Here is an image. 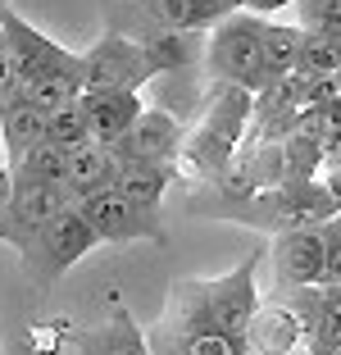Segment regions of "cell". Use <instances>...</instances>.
<instances>
[{
    "label": "cell",
    "mask_w": 341,
    "mask_h": 355,
    "mask_svg": "<svg viewBox=\"0 0 341 355\" xmlns=\"http://www.w3.org/2000/svg\"><path fill=\"white\" fill-rule=\"evenodd\" d=\"M259 264H264V251H250L246 260L232 273H223V278H182V282H173L159 324L186 328V333L241 337V342H246V328L259 310V282H255Z\"/></svg>",
    "instance_id": "6da1fadb"
},
{
    "label": "cell",
    "mask_w": 341,
    "mask_h": 355,
    "mask_svg": "<svg viewBox=\"0 0 341 355\" xmlns=\"http://www.w3.org/2000/svg\"><path fill=\"white\" fill-rule=\"evenodd\" d=\"M209 214L282 237V232H296V228H323V223L337 214V200L323 187V178H291V182L264 187V191H255V196L223 200V205L209 209Z\"/></svg>",
    "instance_id": "7a4b0ae2"
},
{
    "label": "cell",
    "mask_w": 341,
    "mask_h": 355,
    "mask_svg": "<svg viewBox=\"0 0 341 355\" xmlns=\"http://www.w3.org/2000/svg\"><path fill=\"white\" fill-rule=\"evenodd\" d=\"M255 114V96L232 83H205V119L196 132H186V159L205 178L223 182L246 146V128Z\"/></svg>",
    "instance_id": "3957f363"
},
{
    "label": "cell",
    "mask_w": 341,
    "mask_h": 355,
    "mask_svg": "<svg viewBox=\"0 0 341 355\" xmlns=\"http://www.w3.org/2000/svg\"><path fill=\"white\" fill-rule=\"evenodd\" d=\"M205 78L209 83H232L246 87L250 96H259L269 87L264 78V19L259 14H227L209 28L205 46Z\"/></svg>",
    "instance_id": "277c9868"
},
{
    "label": "cell",
    "mask_w": 341,
    "mask_h": 355,
    "mask_svg": "<svg viewBox=\"0 0 341 355\" xmlns=\"http://www.w3.org/2000/svg\"><path fill=\"white\" fill-rule=\"evenodd\" d=\"M96 246H100V241H96L91 223L82 219V209L69 205L60 219H55L51 228H46L42 237H37L28 251H23V269H28V282L37 287V292H46V287H55V282H60L64 273L73 269V264L82 260V255H91Z\"/></svg>",
    "instance_id": "5b68a950"
},
{
    "label": "cell",
    "mask_w": 341,
    "mask_h": 355,
    "mask_svg": "<svg viewBox=\"0 0 341 355\" xmlns=\"http://www.w3.org/2000/svg\"><path fill=\"white\" fill-rule=\"evenodd\" d=\"M150 78H159L155 64L132 37L114 28L100 32L91 51H82V92H141Z\"/></svg>",
    "instance_id": "8992f818"
},
{
    "label": "cell",
    "mask_w": 341,
    "mask_h": 355,
    "mask_svg": "<svg viewBox=\"0 0 341 355\" xmlns=\"http://www.w3.org/2000/svg\"><path fill=\"white\" fill-rule=\"evenodd\" d=\"M78 209H82V219L91 223V232H96L100 246H132V241H155V246H164L168 241L164 223H159V209L132 205V200L119 196L114 187L78 200Z\"/></svg>",
    "instance_id": "52a82bcc"
},
{
    "label": "cell",
    "mask_w": 341,
    "mask_h": 355,
    "mask_svg": "<svg viewBox=\"0 0 341 355\" xmlns=\"http://www.w3.org/2000/svg\"><path fill=\"white\" fill-rule=\"evenodd\" d=\"M0 32H5V46H10V55H14L19 87L32 83V78H42V73H82V55L64 51L46 32H37L10 0H0Z\"/></svg>",
    "instance_id": "ba28073f"
},
{
    "label": "cell",
    "mask_w": 341,
    "mask_h": 355,
    "mask_svg": "<svg viewBox=\"0 0 341 355\" xmlns=\"http://www.w3.org/2000/svg\"><path fill=\"white\" fill-rule=\"evenodd\" d=\"M182 146H186L182 119L168 114V110H150V105H146L141 119H137L110 150L119 155V164H173Z\"/></svg>",
    "instance_id": "9c48e42d"
},
{
    "label": "cell",
    "mask_w": 341,
    "mask_h": 355,
    "mask_svg": "<svg viewBox=\"0 0 341 355\" xmlns=\"http://www.w3.org/2000/svg\"><path fill=\"white\" fill-rule=\"evenodd\" d=\"M69 205L73 200H69V191H64V182H55V187H14L5 223H0V241L23 255Z\"/></svg>",
    "instance_id": "30bf717a"
},
{
    "label": "cell",
    "mask_w": 341,
    "mask_h": 355,
    "mask_svg": "<svg viewBox=\"0 0 341 355\" xmlns=\"http://www.w3.org/2000/svg\"><path fill=\"white\" fill-rule=\"evenodd\" d=\"M269 255H273V273H278V282L287 292H296V287H319L323 269H328V246H323L319 228H296V232L273 237Z\"/></svg>",
    "instance_id": "8fae6325"
},
{
    "label": "cell",
    "mask_w": 341,
    "mask_h": 355,
    "mask_svg": "<svg viewBox=\"0 0 341 355\" xmlns=\"http://www.w3.org/2000/svg\"><path fill=\"white\" fill-rule=\"evenodd\" d=\"M246 351L250 355H300L305 351V328H300V314L291 310L287 296L259 301L255 319L246 328Z\"/></svg>",
    "instance_id": "7c38bea8"
},
{
    "label": "cell",
    "mask_w": 341,
    "mask_h": 355,
    "mask_svg": "<svg viewBox=\"0 0 341 355\" xmlns=\"http://www.w3.org/2000/svg\"><path fill=\"white\" fill-rule=\"evenodd\" d=\"M73 342H78V355H150L146 328H137V319L123 310L119 296L110 301V319L82 328Z\"/></svg>",
    "instance_id": "4fadbf2b"
},
{
    "label": "cell",
    "mask_w": 341,
    "mask_h": 355,
    "mask_svg": "<svg viewBox=\"0 0 341 355\" xmlns=\"http://www.w3.org/2000/svg\"><path fill=\"white\" fill-rule=\"evenodd\" d=\"M141 110H146L141 92H82V114L87 128H91V141H105V146H114L141 119Z\"/></svg>",
    "instance_id": "5bb4252c"
},
{
    "label": "cell",
    "mask_w": 341,
    "mask_h": 355,
    "mask_svg": "<svg viewBox=\"0 0 341 355\" xmlns=\"http://www.w3.org/2000/svg\"><path fill=\"white\" fill-rule=\"evenodd\" d=\"M114 178H119V155L105 141H87V146L69 150V159H64V191H69L73 205L114 187Z\"/></svg>",
    "instance_id": "9a60e30c"
},
{
    "label": "cell",
    "mask_w": 341,
    "mask_h": 355,
    "mask_svg": "<svg viewBox=\"0 0 341 355\" xmlns=\"http://www.w3.org/2000/svg\"><path fill=\"white\" fill-rule=\"evenodd\" d=\"M0 137H5V155H10V164H19L28 150H37L46 141V114L37 110V105H28L23 87H14V92L0 96Z\"/></svg>",
    "instance_id": "2e32d148"
},
{
    "label": "cell",
    "mask_w": 341,
    "mask_h": 355,
    "mask_svg": "<svg viewBox=\"0 0 341 355\" xmlns=\"http://www.w3.org/2000/svg\"><path fill=\"white\" fill-rule=\"evenodd\" d=\"M150 355H250L241 337H218V333H186V328L155 324L146 333Z\"/></svg>",
    "instance_id": "e0dca14e"
},
{
    "label": "cell",
    "mask_w": 341,
    "mask_h": 355,
    "mask_svg": "<svg viewBox=\"0 0 341 355\" xmlns=\"http://www.w3.org/2000/svg\"><path fill=\"white\" fill-rule=\"evenodd\" d=\"M177 178V164H119V178H114V191L128 196L141 209H159L168 182Z\"/></svg>",
    "instance_id": "ac0fdd59"
},
{
    "label": "cell",
    "mask_w": 341,
    "mask_h": 355,
    "mask_svg": "<svg viewBox=\"0 0 341 355\" xmlns=\"http://www.w3.org/2000/svg\"><path fill=\"white\" fill-rule=\"evenodd\" d=\"M296 64H300V28L264 19V78H269V87L291 78Z\"/></svg>",
    "instance_id": "d6986e66"
},
{
    "label": "cell",
    "mask_w": 341,
    "mask_h": 355,
    "mask_svg": "<svg viewBox=\"0 0 341 355\" xmlns=\"http://www.w3.org/2000/svg\"><path fill=\"white\" fill-rule=\"evenodd\" d=\"M64 159H69V150H60L55 141H42L19 164H10L14 187H55V182H64Z\"/></svg>",
    "instance_id": "ffe728a7"
},
{
    "label": "cell",
    "mask_w": 341,
    "mask_h": 355,
    "mask_svg": "<svg viewBox=\"0 0 341 355\" xmlns=\"http://www.w3.org/2000/svg\"><path fill=\"white\" fill-rule=\"evenodd\" d=\"M23 96L42 114H55V110H64V105H73L82 96V73H42L32 83H23Z\"/></svg>",
    "instance_id": "44dd1931"
},
{
    "label": "cell",
    "mask_w": 341,
    "mask_h": 355,
    "mask_svg": "<svg viewBox=\"0 0 341 355\" xmlns=\"http://www.w3.org/2000/svg\"><path fill=\"white\" fill-rule=\"evenodd\" d=\"M137 5L168 32H205V28H214V19L200 10L196 0H137Z\"/></svg>",
    "instance_id": "7402d4cb"
},
{
    "label": "cell",
    "mask_w": 341,
    "mask_h": 355,
    "mask_svg": "<svg viewBox=\"0 0 341 355\" xmlns=\"http://www.w3.org/2000/svg\"><path fill=\"white\" fill-rule=\"evenodd\" d=\"M296 73H305V78H341V42L319 37V32H300Z\"/></svg>",
    "instance_id": "603a6c76"
},
{
    "label": "cell",
    "mask_w": 341,
    "mask_h": 355,
    "mask_svg": "<svg viewBox=\"0 0 341 355\" xmlns=\"http://www.w3.org/2000/svg\"><path fill=\"white\" fill-rule=\"evenodd\" d=\"M46 141H55L60 150H78L91 141V128H87V114H82V96L55 114H46Z\"/></svg>",
    "instance_id": "cb8c5ba5"
},
{
    "label": "cell",
    "mask_w": 341,
    "mask_h": 355,
    "mask_svg": "<svg viewBox=\"0 0 341 355\" xmlns=\"http://www.w3.org/2000/svg\"><path fill=\"white\" fill-rule=\"evenodd\" d=\"M291 28L341 42V0H291Z\"/></svg>",
    "instance_id": "d4e9b609"
},
{
    "label": "cell",
    "mask_w": 341,
    "mask_h": 355,
    "mask_svg": "<svg viewBox=\"0 0 341 355\" xmlns=\"http://www.w3.org/2000/svg\"><path fill=\"white\" fill-rule=\"evenodd\" d=\"M314 346H341V287L337 282H319V319H314V337L305 351Z\"/></svg>",
    "instance_id": "484cf974"
},
{
    "label": "cell",
    "mask_w": 341,
    "mask_h": 355,
    "mask_svg": "<svg viewBox=\"0 0 341 355\" xmlns=\"http://www.w3.org/2000/svg\"><path fill=\"white\" fill-rule=\"evenodd\" d=\"M323 237V232H319ZM323 246H328V269H323V282H337L341 287V241L337 237H323Z\"/></svg>",
    "instance_id": "4316f807"
},
{
    "label": "cell",
    "mask_w": 341,
    "mask_h": 355,
    "mask_svg": "<svg viewBox=\"0 0 341 355\" xmlns=\"http://www.w3.org/2000/svg\"><path fill=\"white\" fill-rule=\"evenodd\" d=\"M241 10H246V14H259V19H273V14L291 10V0H241Z\"/></svg>",
    "instance_id": "83f0119b"
},
{
    "label": "cell",
    "mask_w": 341,
    "mask_h": 355,
    "mask_svg": "<svg viewBox=\"0 0 341 355\" xmlns=\"http://www.w3.org/2000/svg\"><path fill=\"white\" fill-rule=\"evenodd\" d=\"M196 5H200V10H205L209 14V19H227V14H237L241 10V0H196Z\"/></svg>",
    "instance_id": "f1b7e54d"
},
{
    "label": "cell",
    "mask_w": 341,
    "mask_h": 355,
    "mask_svg": "<svg viewBox=\"0 0 341 355\" xmlns=\"http://www.w3.org/2000/svg\"><path fill=\"white\" fill-rule=\"evenodd\" d=\"M10 196H14V173L0 168V223H5V209H10Z\"/></svg>",
    "instance_id": "f546056e"
},
{
    "label": "cell",
    "mask_w": 341,
    "mask_h": 355,
    "mask_svg": "<svg viewBox=\"0 0 341 355\" xmlns=\"http://www.w3.org/2000/svg\"><path fill=\"white\" fill-rule=\"evenodd\" d=\"M0 42H5V32H0Z\"/></svg>",
    "instance_id": "4dcf8cb0"
}]
</instances>
